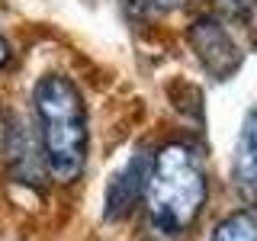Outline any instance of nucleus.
I'll use <instances>...</instances> for the list:
<instances>
[{"label":"nucleus","mask_w":257,"mask_h":241,"mask_svg":"<svg viewBox=\"0 0 257 241\" xmlns=\"http://www.w3.org/2000/svg\"><path fill=\"white\" fill-rule=\"evenodd\" d=\"M42 161L52 180L74 183L84 174L90 148V119L77 84L64 74H45L32 87Z\"/></svg>","instance_id":"1"},{"label":"nucleus","mask_w":257,"mask_h":241,"mask_svg":"<svg viewBox=\"0 0 257 241\" xmlns=\"http://www.w3.org/2000/svg\"><path fill=\"white\" fill-rule=\"evenodd\" d=\"M148 219L161 235H183L206 206V174L196 151L171 142L158 151L148 177Z\"/></svg>","instance_id":"2"},{"label":"nucleus","mask_w":257,"mask_h":241,"mask_svg":"<svg viewBox=\"0 0 257 241\" xmlns=\"http://www.w3.org/2000/svg\"><path fill=\"white\" fill-rule=\"evenodd\" d=\"M187 39H190L193 52H196V58L203 61V68L212 77L222 80V77H228L231 71L241 64L238 45L231 42L228 29H225L219 20H212V16H199V20L190 26Z\"/></svg>","instance_id":"3"},{"label":"nucleus","mask_w":257,"mask_h":241,"mask_svg":"<svg viewBox=\"0 0 257 241\" xmlns=\"http://www.w3.org/2000/svg\"><path fill=\"white\" fill-rule=\"evenodd\" d=\"M155 161L145 158V151L128 158V164L109 180L106 187V219H122V215L139 203V196L148 190V177Z\"/></svg>","instance_id":"4"},{"label":"nucleus","mask_w":257,"mask_h":241,"mask_svg":"<svg viewBox=\"0 0 257 241\" xmlns=\"http://www.w3.org/2000/svg\"><path fill=\"white\" fill-rule=\"evenodd\" d=\"M231 177H235V187L241 193V199L257 206V109L244 119V126H241Z\"/></svg>","instance_id":"5"},{"label":"nucleus","mask_w":257,"mask_h":241,"mask_svg":"<svg viewBox=\"0 0 257 241\" xmlns=\"http://www.w3.org/2000/svg\"><path fill=\"white\" fill-rule=\"evenodd\" d=\"M212 241H257V212H231L215 225Z\"/></svg>","instance_id":"6"},{"label":"nucleus","mask_w":257,"mask_h":241,"mask_svg":"<svg viewBox=\"0 0 257 241\" xmlns=\"http://www.w3.org/2000/svg\"><path fill=\"white\" fill-rule=\"evenodd\" d=\"M219 10L235 23H251L257 16V0H219Z\"/></svg>","instance_id":"7"},{"label":"nucleus","mask_w":257,"mask_h":241,"mask_svg":"<svg viewBox=\"0 0 257 241\" xmlns=\"http://www.w3.org/2000/svg\"><path fill=\"white\" fill-rule=\"evenodd\" d=\"M10 58H13V48H10V42H7V36L0 32V71L10 64Z\"/></svg>","instance_id":"8"}]
</instances>
